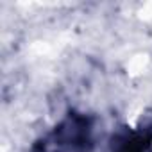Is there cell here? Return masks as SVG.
<instances>
[{
    "label": "cell",
    "instance_id": "cell-2",
    "mask_svg": "<svg viewBox=\"0 0 152 152\" xmlns=\"http://www.w3.org/2000/svg\"><path fill=\"white\" fill-rule=\"evenodd\" d=\"M113 152H152V136L143 131L129 132L118 138L113 145Z\"/></svg>",
    "mask_w": 152,
    "mask_h": 152
},
{
    "label": "cell",
    "instance_id": "cell-1",
    "mask_svg": "<svg viewBox=\"0 0 152 152\" xmlns=\"http://www.w3.org/2000/svg\"><path fill=\"white\" fill-rule=\"evenodd\" d=\"M93 122L84 115H68L36 147V152H91Z\"/></svg>",
    "mask_w": 152,
    "mask_h": 152
}]
</instances>
